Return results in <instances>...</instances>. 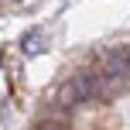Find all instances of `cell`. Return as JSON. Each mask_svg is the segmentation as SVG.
Here are the masks:
<instances>
[{
  "instance_id": "obj_1",
  "label": "cell",
  "mask_w": 130,
  "mask_h": 130,
  "mask_svg": "<svg viewBox=\"0 0 130 130\" xmlns=\"http://www.w3.org/2000/svg\"><path fill=\"white\" fill-rule=\"evenodd\" d=\"M72 82H75V89H79V96H82V103L103 99L106 92H110V79H106V75H99V72H79Z\"/></svg>"
},
{
  "instance_id": "obj_2",
  "label": "cell",
  "mask_w": 130,
  "mask_h": 130,
  "mask_svg": "<svg viewBox=\"0 0 130 130\" xmlns=\"http://www.w3.org/2000/svg\"><path fill=\"white\" fill-rule=\"evenodd\" d=\"M106 79L110 82L130 79V48H110L106 52Z\"/></svg>"
},
{
  "instance_id": "obj_3",
  "label": "cell",
  "mask_w": 130,
  "mask_h": 130,
  "mask_svg": "<svg viewBox=\"0 0 130 130\" xmlns=\"http://www.w3.org/2000/svg\"><path fill=\"white\" fill-rule=\"evenodd\" d=\"M82 103V96H79V89H75V82H65L62 89H58V96H55V113H69V110H75V106Z\"/></svg>"
},
{
  "instance_id": "obj_4",
  "label": "cell",
  "mask_w": 130,
  "mask_h": 130,
  "mask_svg": "<svg viewBox=\"0 0 130 130\" xmlns=\"http://www.w3.org/2000/svg\"><path fill=\"white\" fill-rule=\"evenodd\" d=\"M21 48H24V55H38L41 52V34L38 31H27L24 38H21Z\"/></svg>"
},
{
  "instance_id": "obj_5",
  "label": "cell",
  "mask_w": 130,
  "mask_h": 130,
  "mask_svg": "<svg viewBox=\"0 0 130 130\" xmlns=\"http://www.w3.org/2000/svg\"><path fill=\"white\" fill-rule=\"evenodd\" d=\"M34 130H69V127H65L62 120H55V117H48V120H41V123L34 127Z\"/></svg>"
}]
</instances>
